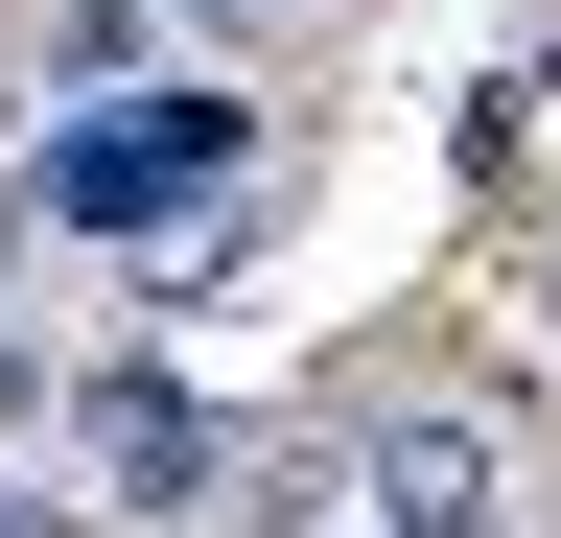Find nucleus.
Returning <instances> with one entry per match:
<instances>
[{
	"label": "nucleus",
	"instance_id": "obj_1",
	"mask_svg": "<svg viewBox=\"0 0 561 538\" xmlns=\"http://www.w3.org/2000/svg\"><path fill=\"white\" fill-rule=\"evenodd\" d=\"M70 445H94V515H234V422L187 375H70Z\"/></svg>",
	"mask_w": 561,
	"mask_h": 538
},
{
	"label": "nucleus",
	"instance_id": "obj_2",
	"mask_svg": "<svg viewBox=\"0 0 561 538\" xmlns=\"http://www.w3.org/2000/svg\"><path fill=\"white\" fill-rule=\"evenodd\" d=\"M351 492H375V538H515V445L445 422V398H398V422L351 445Z\"/></svg>",
	"mask_w": 561,
	"mask_h": 538
},
{
	"label": "nucleus",
	"instance_id": "obj_3",
	"mask_svg": "<svg viewBox=\"0 0 561 538\" xmlns=\"http://www.w3.org/2000/svg\"><path fill=\"white\" fill-rule=\"evenodd\" d=\"M210 117H234V94H140V117H70V141H47V211H70V234H140V211H164V187L210 164Z\"/></svg>",
	"mask_w": 561,
	"mask_h": 538
},
{
	"label": "nucleus",
	"instance_id": "obj_4",
	"mask_svg": "<svg viewBox=\"0 0 561 538\" xmlns=\"http://www.w3.org/2000/svg\"><path fill=\"white\" fill-rule=\"evenodd\" d=\"M0 538H94V492H0Z\"/></svg>",
	"mask_w": 561,
	"mask_h": 538
},
{
	"label": "nucleus",
	"instance_id": "obj_5",
	"mask_svg": "<svg viewBox=\"0 0 561 538\" xmlns=\"http://www.w3.org/2000/svg\"><path fill=\"white\" fill-rule=\"evenodd\" d=\"M187 24H280V0H187Z\"/></svg>",
	"mask_w": 561,
	"mask_h": 538
},
{
	"label": "nucleus",
	"instance_id": "obj_6",
	"mask_svg": "<svg viewBox=\"0 0 561 538\" xmlns=\"http://www.w3.org/2000/svg\"><path fill=\"white\" fill-rule=\"evenodd\" d=\"M538 282H561V234H538Z\"/></svg>",
	"mask_w": 561,
	"mask_h": 538
},
{
	"label": "nucleus",
	"instance_id": "obj_7",
	"mask_svg": "<svg viewBox=\"0 0 561 538\" xmlns=\"http://www.w3.org/2000/svg\"><path fill=\"white\" fill-rule=\"evenodd\" d=\"M515 538H538V515H515Z\"/></svg>",
	"mask_w": 561,
	"mask_h": 538
}]
</instances>
